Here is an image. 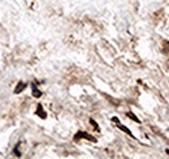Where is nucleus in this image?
Listing matches in <instances>:
<instances>
[{"instance_id":"obj_1","label":"nucleus","mask_w":169,"mask_h":159,"mask_svg":"<svg viewBox=\"0 0 169 159\" xmlns=\"http://www.w3.org/2000/svg\"><path fill=\"white\" fill-rule=\"evenodd\" d=\"M79 138H86V139H90V141H93V142H96V139L94 138L93 136L87 134L86 132H78V133L76 134V137H74V139H79Z\"/></svg>"},{"instance_id":"obj_2","label":"nucleus","mask_w":169,"mask_h":159,"mask_svg":"<svg viewBox=\"0 0 169 159\" xmlns=\"http://www.w3.org/2000/svg\"><path fill=\"white\" fill-rule=\"evenodd\" d=\"M26 88V84L25 82H22V81H20V82L17 84V86H16V89H14V93L16 94H18V93H21V91L23 90V89Z\"/></svg>"},{"instance_id":"obj_3","label":"nucleus","mask_w":169,"mask_h":159,"mask_svg":"<svg viewBox=\"0 0 169 159\" xmlns=\"http://www.w3.org/2000/svg\"><path fill=\"white\" fill-rule=\"evenodd\" d=\"M37 115H38V116H40L42 119H46V117H47V115L44 114V111H43V107H42L40 104L38 106V108H37Z\"/></svg>"},{"instance_id":"obj_4","label":"nucleus","mask_w":169,"mask_h":159,"mask_svg":"<svg viewBox=\"0 0 169 159\" xmlns=\"http://www.w3.org/2000/svg\"><path fill=\"white\" fill-rule=\"evenodd\" d=\"M33 95H34L35 98H39L40 95H42V93H40V91L38 90L37 88H35V85H33Z\"/></svg>"},{"instance_id":"obj_5","label":"nucleus","mask_w":169,"mask_h":159,"mask_svg":"<svg viewBox=\"0 0 169 159\" xmlns=\"http://www.w3.org/2000/svg\"><path fill=\"white\" fill-rule=\"evenodd\" d=\"M116 123H117V121H116ZM117 125H118V128L121 129V131L126 132V133H127V134H130V136H133V133H131V132H130V131H129V129H127V128H126V127H124V125H121V124H118V123H117Z\"/></svg>"},{"instance_id":"obj_6","label":"nucleus","mask_w":169,"mask_h":159,"mask_svg":"<svg viewBox=\"0 0 169 159\" xmlns=\"http://www.w3.org/2000/svg\"><path fill=\"white\" fill-rule=\"evenodd\" d=\"M127 116H129L130 117V119H133V120H134V121H137V123H139V119H138V117H137V116H135V115H133V114H130V112H127Z\"/></svg>"}]
</instances>
